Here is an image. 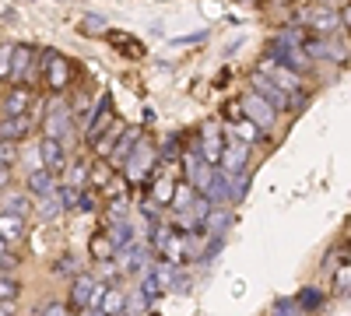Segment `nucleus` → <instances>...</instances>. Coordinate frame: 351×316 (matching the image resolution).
Segmentation results:
<instances>
[{
    "label": "nucleus",
    "instance_id": "8",
    "mask_svg": "<svg viewBox=\"0 0 351 316\" xmlns=\"http://www.w3.org/2000/svg\"><path fill=\"white\" fill-rule=\"evenodd\" d=\"M253 88H256L263 99H267L274 109H278V106H281V109L288 106V92L281 88V84H278L274 77H267V74H263V71H256V74H253Z\"/></svg>",
    "mask_w": 351,
    "mask_h": 316
},
{
    "label": "nucleus",
    "instance_id": "9",
    "mask_svg": "<svg viewBox=\"0 0 351 316\" xmlns=\"http://www.w3.org/2000/svg\"><path fill=\"white\" fill-rule=\"evenodd\" d=\"M197 148H200L204 162H211V165L221 162V155H225V141L218 137V123H204V141H200Z\"/></svg>",
    "mask_w": 351,
    "mask_h": 316
},
{
    "label": "nucleus",
    "instance_id": "11",
    "mask_svg": "<svg viewBox=\"0 0 351 316\" xmlns=\"http://www.w3.org/2000/svg\"><path fill=\"white\" fill-rule=\"evenodd\" d=\"M123 253V260H120V271H127V274H141V271H148V256H152V250L148 246H141L137 239L127 246V250H120Z\"/></svg>",
    "mask_w": 351,
    "mask_h": 316
},
{
    "label": "nucleus",
    "instance_id": "28",
    "mask_svg": "<svg viewBox=\"0 0 351 316\" xmlns=\"http://www.w3.org/2000/svg\"><path fill=\"white\" fill-rule=\"evenodd\" d=\"M32 67V49L28 46H14V64H11V77H25V71Z\"/></svg>",
    "mask_w": 351,
    "mask_h": 316
},
{
    "label": "nucleus",
    "instance_id": "46",
    "mask_svg": "<svg viewBox=\"0 0 351 316\" xmlns=\"http://www.w3.org/2000/svg\"><path fill=\"white\" fill-rule=\"evenodd\" d=\"M11 183V165H0V190H8Z\"/></svg>",
    "mask_w": 351,
    "mask_h": 316
},
{
    "label": "nucleus",
    "instance_id": "42",
    "mask_svg": "<svg viewBox=\"0 0 351 316\" xmlns=\"http://www.w3.org/2000/svg\"><path fill=\"white\" fill-rule=\"evenodd\" d=\"M123 218H127V200L116 197V204L109 208V221H123Z\"/></svg>",
    "mask_w": 351,
    "mask_h": 316
},
{
    "label": "nucleus",
    "instance_id": "40",
    "mask_svg": "<svg viewBox=\"0 0 351 316\" xmlns=\"http://www.w3.org/2000/svg\"><path fill=\"white\" fill-rule=\"evenodd\" d=\"M334 284L344 292V295H351V267H341L337 271V278H334Z\"/></svg>",
    "mask_w": 351,
    "mask_h": 316
},
{
    "label": "nucleus",
    "instance_id": "16",
    "mask_svg": "<svg viewBox=\"0 0 351 316\" xmlns=\"http://www.w3.org/2000/svg\"><path fill=\"white\" fill-rule=\"evenodd\" d=\"M28 127H32V120H28V112H14V117L0 120V137L18 141V137H25V134H28Z\"/></svg>",
    "mask_w": 351,
    "mask_h": 316
},
{
    "label": "nucleus",
    "instance_id": "23",
    "mask_svg": "<svg viewBox=\"0 0 351 316\" xmlns=\"http://www.w3.org/2000/svg\"><path fill=\"white\" fill-rule=\"evenodd\" d=\"M109 239H112V246H116V253L120 250H127L130 243H134V225L123 218V221H112V232H109Z\"/></svg>",
    "mask_w": 351,
    "mask_h": 316
},
{
    "label": "nucleus",
    "instance_id": "25",
    "mask_svg": "<svg viewBox=\"0 0 351 316\" xmlns=\"http://www.w3.org/2000/svg\"><path fill=\"white\" fill-rule=\"evenodd\" d=\"M228 211L221 208V204H215L211 208V215H208V221H204V228H208V236H221L225 232V228H228Z\"/></svg>",
    "mask_w": 351,
    "mask_h": 316
},
{
    "label": "nucleus",
    "instance_id": "15",
    "mask_svg": "<svg viewBox=\"0 0 351 316\" xmlns=\"http://www.w3.org/2000/svg\"><path fill=\"white\" fill-rule=\"evenodd\" d=\"M208 197L215 200V204H225V200H236V193H232V172H228V169L215 172V180H211V190H208Z\"/></svg>",
    "mask_w": 351,
    "mask_h": 316
},
{
    "label": "nucleus",
    "instance_id": "20",
    "mask_svg": "<svg viewBox=\"0 0 351 316\" xmlns=\"http://www.w3.org/2000/svg\"><path fill=\"white\" fill-rule=\"evenodd\" d=\"M137 145H141V130H123V137L116 141V148H112V158H116V162H127Z\"/></svg>",
    "mask_w": 351,
    "mask_h": 316
},
{
    "label": "nucleus",
    "instance_id": "35",
    "mask_svg": "<svg viewBox=\"0 0 351 316\" xmlns=\"http://www.w3.org/2000/svg\"><path fill=\"white\" fill-rule=\"evenodd\" d=\"M81 32H84V36L106 32V18H99V14H84V21H81Z\"/></svg>",
    "mask_w": 351,
    "mask_h": 316
},
{
    "label": "nucleus",
    "instance_id": "38",
    "mask_svg": "<svg viewBox=\"0 0 351 316\" xmlns=\"http://www.w3.org/2000/svg\"><path fill=\"white\" fill-rule=\"evenodd\" d=\"M95 145H99V155H112V148H116V130L109 127V130L95 141Z\"/></svg>",
    "mask_w": 351,
    "mask_h": 316
},
{
    "label": "nucleus",
    "instance_id": "7",
    "mask_svg": "<svg viewBox=\"0 0 351 316\" xmlns=\"http://www.w3.org/2000/svg\"><path fill=\"white\" fill-rule=\"evenodd\" d=\"M306 25L313 28L316 36H334L337 28L344 25V14H337L334 8H313V11L306 14Z\"/></svg>",
    "mask_w": 351,
    "mask_h": 316
},
{
    "label": "nucleus",
    "instance_id": "27",
    "mask_svg": "<svg viewBox=\"0 0 351 316\" xmlns=\"http://www.w3.org/2000/svg\"><path fill=\"white\" fill-rule=\"evenodd\" d=\"M0 211H14V215H28L32 211V204H28V193H8V197H0Z\"/></svg>",
    "mask_w": 351,
    "mask_h": 316
},
{
    "label": "nucleus",
    "instance_id": "13",
    "mask_svg": "<svg viewBox=\"0 0 351 316\" xmlns=\"http://www.w3.org/2000/svg\"><path fill=\"white\" fill-rule=\"evenodd\" d=\"M39 148H43V165L60 176L64 172V145H60V137H43Z\"/></svg>",
    "mask_w": 351,
    "mask_h": 316
},
{
    "label": "nucleus",
    "instance_id": "4",
    "mask_svg": "<svg viewBox=\"0 0 351 316\" xmlns=\"http://www.w3.org/2000/svg\"><path fill=\"white\" fill-rule=\"evenodd\" d=\"M243 112H246V120H253V123H256L260 130L274 123V106H271L267 99H263V95H260L256 88L243 95Z\"/></svg>",
    "mask_w": 351,
    "mask_h": 316
},
{
    "label": "nucleus",
    "instance_id": "10",
    "mask_svg": "<svg viewBox=\"0 0 351 316\" xmlns=\"http://www.w3.org/2000/svg\"><path fill=\"white\" fill-rule=\"evenodd\" d=\"M152 162H155L152 148L141 141V145L134 148V155L127 158V180H130V183H137L141 176H148V172H152Z\"/></svg>",
    "mask_w": 351,
    "mask_h": 316
},
{
    "label": "nucleus",
    "instance_id": "47",
    "mask_svg": "<svg viewBox=\"0 0 351 316\" xmlns=\"http://www.w3.org/2000/svg\"><path fill=\"white\" fill-rule=\"evenodd\" d=\"M14 264H18V260H14L11 253H4V256H0V271H14Z\"/></svg>",
    "mask_w": 351,
    "mask_h": 316
},
{
    "label": "nucleus",
    "instance_id": "43",
    "mask_svg": "<svg viewBox=\"0 0 351 316\" xmlns=\"http://www.w3.org/2000/svg\"><path fill=\"white\" fill-rule=\"evenodd\" d=\"M172 200H176V204H172L176 211H186V208H190V200H193V197H190V190H176V197H172Z\"/></svg>",
    "mask_w": 351,
    "mask_h": 316
},
{
    "label": "nucleus",
    "instance_id": "31",
    "mask_svg": "<svg viewBox=\"0 0 351 316\" xmlns=\"http://www.w3.org/2000/svg\"><path fill=\"white\" fill-rule=\"evenodd\" d=\"M158 204H169V200L176 197V183H172V176H158L155 180V193H152Z\"/></svg>",
    "mask_w": 351,
    "mask_h": 316
},
{
    "label": "nucleus",
    "instance_id": "22",
    "mask_svg": "<svg viewBox=\"0 0 351 316\" xmlns=\"http://www.w3.org/2000/svg\"><path fill=\"white\" fill-rule=\"evenodd\" d=\"M53 176H56V172H53V169H46V165H43V169H36L32 176H28V190L39 193V197H43V193H49V190H53V183H56Z\"/></svg>",
    "mask_w": 351,
    "mask_h": 316
},
{
    "label": "nucleus",
    "instance_id": "33",
    "mask_svg": "<svg viewBox=\"0 0 351 316\" xmlns=\"http://www.w3.org/2000/svg\"><path fill=\"white\" fill-rule=\"evenodd\" d=\"M56 274H71V278H77L81 274V260L74 253H64L60 256V264H56Z\"/></svg>",
    "mask_w": 351,
    "mask_h": 316
},
{
    "label": "nucleus",
    "instance_id": "30",
    "mask_svg": "<svg viewBox=\"0 0 351 316\" xmlns=\"http://www.w3.org/2000/svg\"><path fill=\"white\" fill-rule=\"evenodd\" d=\"M18 295H21V284L8 271H0V302H14Z\"/></svg>",
    "mask_w": 351,
    "mask_h": 316
},
{
    "label": "nucleus",
    "instance_id": "32",
    "mask_svg": "<svg viewBox=\"0 0 351 316\" xmlns=\"http://www.w3.org/2000/svg\"><path fill=\"white\" fill-rule=\"evenodd\" d=\"M144 309H152V295L144 292V289H137V292L127 299V313H144Z\"/></svg>",
    "mask_w": 351,
    "mask_h": 316
},
{
    "label": "nucleus",
    "instance_id": "5",
    "mask_svg": "<svg viewBox=\"0 0 351 316\" xmlns=\"http://www.w3.org/2000/svg\"><path fill=\"white\" fill-rule=\"evenodd\" d=\"M67 127H71V106H67L64 99H53V102L46 106V120H43L46 137H64Z\"/></svg>",
    "mask_w": 351,
    "mask_h": 316
},
{
    "label": "nucleus",
    "instance_id": "29",
    "mask_svg": "<svg viewBox=\"0 0 351 316\" xmlns=\"http://www.w3.org/2000/svg\"><path fill=\"white\" fill-rule=\"evenodd\" d=\"M88 250H92V256H95V260H112V253H116V246H112L109 232H106V236H95Z\"/></svg>",
    "mask_w": 351,
    "mask_h": 316
},
{
    "label": "nucleus",
    "instance_id": "49",
    "mask_svg": "<svg viewBox=\"0 0 351 316\" xmlns=\"http://www.w3.org/2000/svg\"><path fill=\"white\" fill-rule=\"evenodd\" d=\"M344 25H348V28H351V4H348V8H344Z\"/></svg>",
    "mask_w": 351,
    "mask_h": 316
},
{
    "label": "nucleus",
    "instance_id": "14",
    "mask_svg": "<svg viewBox=\"0 0 351 316\" xmlns=\"http://www.w3.org/2000/svg\"><path fill=\"white\" fill-rule=\"evenodd\" d=\"M246 155H250V148H246V141H239V137H232L228 145H225V155H221V169H228V172H236V169H243V165H246Z\"/></svg>",
    "mask_w": 351,
    "mask_h": 316
},
{
    "label": "nucleus",
    "instance_id": "3",
    "mask_svg": "<svg viewBox=\"0 0 351 316\" xmlns=\"http://www.w3.org/2000/svg\"><path fill=\"white\" fill-rule=\"evenodd\" d=\"M306 53L309 60H334V64H344L348 60V49L337 36H319V39H306Z\"/></svg>",
    "mask_w": 351,
    "mask_h": 316
},
{
    "label": "nucleus",
    "instance_id": "44",
    "mask_svg": "<svg viewBox=\"0 0 351 316\" xmlns=\"http://www.w3.org/2000/svg\"><path fill=\"white\" fill-rule=\"evenodd\" d=\"M319 302H324V299H319V292H302V295H299V306H302V309H306V306L316 309Z\"/></svg>",
    "mask_w": 351,
    "mask_h": 316
},
{
    "label": "nucleus",
    "instance_id": "6",
    "mask_svg": "<svg viewBox=\"0 0 351 316\" xmlns=\"http://www.w3.org/2000/svg\"><path fill=\"white\" fill-rule=\"evenodd\" d=\"M267 77H274L285 92H302V77H299V71H291L288 64H278L274 56H263V67H260Z\"/></svg>",
    "mask_w": 351,
    "mask_h": 316
},
{
    "label": "nucleus",
    "instance_id": "36",
    "mask_svg": "<svg viewBox=\"0 0 351 316\" xmlns=\"http://www.w3.org/2000/svg\"><path fill=\"white\" fill-rule=\"evenodd\" d=\"M11 64H14V46H0V77H11Z\"/></svg>",
    "mask_w": 351,
    "mask_h": 316
},
{
    "label": "nucleus",
    "instance_id": "37",
    "mask_svg": "<svg viewBox=\"0 0 351 316\" xmlns=\"http://www.w3.org/2000/svg\"><path fill=\"white\" fill-rule=\"evenodd\" d=\"M14 158H18V148H14V141L0 137V165H11Z\"/></svg>",
    "mask_w": 351,
    "mask_h": 316
},
{
    "label": "nucleus",
    "instance_id": "19",
    "mask_svg": "<svg viewBox=\"0 0 351 316\" xmlns=\"http://www.w3.org/2000/svg\"><path fill=\"white\" fill-rule=\"evenodd\" d=\"M28 106H32V88H25V84H18V88L8 95V102H4L8 117H14V112H28Z\"/></svg>",
    "mask_w": 351,
    "mask_h": 316
},
{
    "label": "nucleus",
    "instance_id": "41",
    "mask_svg": "<svg viewBox=\"0 0 351 316\" xmlns=\"http://www.w3.org/2000/svg\"><path fill=\"white\" fill-rule=\"evenodd\" d=\"M243 190H246V172L236 169V172H232V193H236V200L243 197Z\"/></svg>",
    "mask_w": 351,
    "mask_h": 316
},
{
    "label": "nucleus",
    "instance_id": "17",
    "mask_svg": "<svg viewBox=\"0 0 351 316\" xmlns=\"http://www.w3.org/2000/svg\"><path fill=\"white\" fill-rule=\"evenodd\" d=\"M43 218H60L64 211H67V204H64V193L60 190H49V193H43V200H39V208H36Z\"/></svg>",
    "mask_w": 351,
    "mask_h": 316
},
{
    "label": "nucleus",
    "instance_id": "34",
    "mask_svg": "<svg viewBox=\"0 0 351 316\" xmlns=\"http://www.w3.org/2000/svg\"><path fill=\"white\" fill-rule=\"evenodd\" d=\"M88 176H92V169H88L84 162H74V165L67 169V183H74V186H81Z\"/></svg>",
    "mask_w": 351,
    "mask_h": 316
},
{
    "label": "nucleus",
    "instance_id": "45",
    "mask_svg": "<svg viewBox=\"0 0 351 316\" xmlns=\"http://www.w3.org/2000/svg\"><path fill=\"white\" fill-rule=\"evenodd\" d=\"M43 313H46V316H64L67 306H64V302H49V306H43Z\"/></svg>",
    "mask_w": 351,
    "mask_h": 316
},
{
    "label": "nucleus",
    "instance_id": "18",
    "mask_svg": "<svg viewBox=\"0 0 351 316\" xmlns=\"http://www.w3.org/2000/svg\"><path fill=\"white\" fill-rule=\"evenodd\" d=\"M21 232H25L21 215H14V211H0V236H4L8 243H18Z\"/></svg>",
    "mask_w": 351,
    "mask_h": 316
},
{
    "label": "nucleus",
    "instance_id": "12",
    "mask_svg": "<svg viewBox=\"0 0 351 316\" xmlns=\"http://www.w3.org/2000/svg\"><path fill=\"white\" fill-rule=\"evenodd\" d=\"M46 77H49V84H53L56 92H60L64 84L71 81V67H67V60H64V56L46 53Z\"/></svg>",
    "mask_w": 351,
    "mask_h": 316
},
{
    "label": "nucleus",
    "instance_id": "24",
    "mask_svg": "<svg viewBox=\"0 0 351 316\" xmlns=\"http://www.w3.org/2000/svg\"><path fill=\"white\" fill-rule=\"evenodd\" d=\"M99 309H102V313H109V316H112V313H127V295H123L120 289H106V292H102Z\"/></svg>",
    "mask_w": 351,
    "mask_h": 316
},
{
    "label": "nucleus",
    "instance_id": "50",
    "mask_svg": "<svg viewBox=\"0 0 351 316\" xmlns=\"http://www.w3.org/2000/svg\"><path fill=\"white\" fill-rule=\"evenodd\" d=\"M253 4H256V0H253Z\"/></svg>",
    "mask_w": 351,
    "mask_h": 316
},
{
    "label": "nucleus",
    "instance_id": "21",
    "mask_svg": "<svg viewBox=\"0 0 351 316\" xmlns=\"http://www.w3.org/2000/svg\"><path fill=\"white\" fill-rule=\"evenodd\" d=\"M211 208H215V200L208 197V193H200V197H193L190 200V208H186V221H208V215H211Z\"/></svg>",
    "mask_w": 351,
    "mask_h": 316
},
{
    "label": "nucleus",
    "instance_id": "2",
    "mask_svg": "<svg viewBox=\"0 0 351 316\" xmlns=\"http://www.w3.org/2000/svg\"><path fill=\"white\" fill-rule=\"evenodd\" d=\"M102 292H106V284H102L99 278L77 274V278H74V289H71V306H74V309H99Z\"/></svg>",
    "mask_w": 351,
    "mask_h": 316
},
{
    "label": "nucleus",
    "instance_id": "1",
    "mask_svg": "<svg viewBox=\"0 0 351 316\" xmlns=\"http://www.w3.org/2000/svg\"><path fill=\"white\" fill-rule=\"evenodd\" d=\"M271 53L281 56V64H288L291 71H306L309 67V53H306V39L299 28H285V32L271 42Z\"/></svg>",
    "mask_w": 351,
    "mask_h": 316
},
{
    "label": "nucleus",
    "instance_id": "39",
    "mask_svg": "<svg viewBox=\"0 0 351 316\" xmlns=\"http://www.w3.org/2000/svg\"><path fill=\"white\" fill-rule=\"evenodd\" d=\"M92 183H95V186H106V183H109V165H106V162H95V165H92Z\"/></svg>",
    "mask_w": 351,
    "mask_h": 316
},
{
    "label": "nucleus",
    "instance_id": "26",
    "mask_svg": "<svg viewBox=\"0 0 351 316\" xmlns=\"http://www.w3.org/2000/svg\"><path fill=\"white\" fill-rule=\"evenodd\" d=\"M109 123H112V120H109V109H106V102H102V106H99V112H95V120L88 123L84 137H88V141H92V145H95V141H99V137L106 134V127H109Z\"/></svg>",
    "mask_w": 351,
    "mask_h": 316
},
{
    "label": "nucleus",
    "instance_id": "48",
    "mask_svg": "<svg viewBox=\"0 0 351 316\" xmlns=\"http://www.w3.org/2000/svg\"><path fill=\"white\" fill-rule=\"evenodd\" d=\"M95 208V200H92V193H81V208L77 211H92Z\"/></svg>",
    "mask_w": 351,
    "mask_h": 316
}]
</instances>
